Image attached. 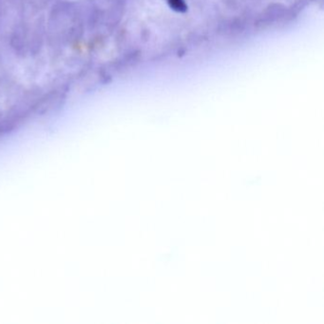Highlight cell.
<instances>
[{
    "label": "cell",
    "instance_id": "1",
    "mask_svg": "<svg viewBox=\"0 0 324 324\" xmlns=\"http://www.w3.org/2000/svg\"><path fill=\"white\" fill-rule=\"evenodd\" d=\"M169 6L177 11V12H185L186 10V6L184 0H168Z\"/></svg>",
    "mask_w": 324,
    "mask_h": 324
}]
</instances>
